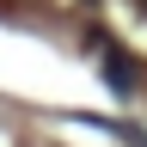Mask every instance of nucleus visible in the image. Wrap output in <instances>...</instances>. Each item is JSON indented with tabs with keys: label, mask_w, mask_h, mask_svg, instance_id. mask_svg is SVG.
<instances>
[{
	"label": "nucleus",
	"mask_w": 147,
	"mask_h": 147,
	"mask_svg": "<svg viewBox=\"0 0 147 147\" xmlns=\"http://www.w3.org/2000/svg\"><path fill=\"white\" fill-rule=\"evenodd\" d=\"M141 6H147V0H141Z\"/></svg>",
	"instance_id": "nucleus-1"
}]
</instances>
